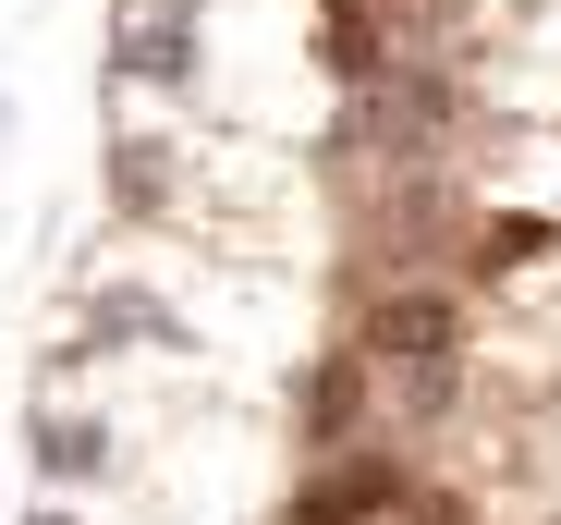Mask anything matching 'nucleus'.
I'll list each match as a JSON object with an SVG mask.
<instances>
[{"instance_id":"f257e3e1","label":"nucleus","mask_w":561,"mask_h":525,"mask_svg":"<svg viewBox=\"0 0 561 525\" xmlns=\"http://www.w3.org/2000/svg\"><path fill=\"white\" fill-rule=\"evenodd\" d=\"M342 342L379 367L391 415H451L477 355V294L463 282H342Z\"/></svg>"},{"instance_id":"f03ea898","label":"nucleus","mask_w":561,"mask_h":525,"mask_svg":"<svg viewBox=\"0 0 561 525\" xmlns=\"http://www.w3.org/2000/svg\"><path fill=\"white\" fill-rule=\"evenodd\" d=\"M135 85V99H196L208 85V0H123L99 37V99Z\"/></svg>"},{"instance_id":"7ed1b4c3","label":"nucleus","mask_w":561,"mask_h":525,"mask_svg":"<svg viewBox=\"0 0 561 525\" xmlns=\"http://www.w3.org/2000/svg\"><path fill=\"white\" fill-rule=\"evenodd\" d=\"M379 427H391L379 367H366L354 342H318V355L294 367V453H306V465H330V453H366Z\"/></svg>"},{"instance_id":"20e7f679","label":"nucleus","mask_w":561,"mask_h":525,"mask_svg":"<svg viewBox=\"0 0 561 525\" xmlns=\"http://www.w3.org/2000/svg\"><path fill=\"white\" fill-rule=\"evenodd\" d=\"M25 465H37L49 501H85V489H111L135 453H123V427L85 415V403H25Z\"/></svg>"},{"instance_id":"39448f33","label":"nucleus","mask_w":561,"mask_h":525,"mask_svg":"<svg viewBox=\"0 0 561 525\" xmlns=\"http://www.w3.org/2000/svg\"><path fill=\"white\" fill-rule=\"evenodd\" d=\"M99 196H111L123 232H183V147L147 135V123L99 135Z\"/></svg>"},{"instance_id":"423d86ee","label":"nucleus","mask_w":561,"mask_h":525,"mask_svg":"<svg viewBox=\"0 0 561 525\" xmlns=\"http://www.w3.org/2000/svg\"><path fill=\"white\" fill-rule=\"evenodd\" d=\"M196 318L135 294V282H99V294H73V355H196Z\"/></svg>"},{"instance_id":"0eeeda50","label":"nucleus","mask_w":561,"mask_h":525,"mask_svg":"<svg viewBox=\"0 0 561 525\" xmlns=\"http://www.w3.org/2000/svg\"><path fill=\"white\" fill-rule=\"evenodd\" d=\"M549 256H561V208H477V220H463L451 282L489 294V282H513V270H549Z\"/></svg>"},{"instance_id":"6e6552de","label":"nucleus","mask_w":561,"mask_h":525,"mask_svg":"<svg viewBox=\"0 0 561 525\" xmlns=\"http://www.w3.org/2000/svg\"><path fill=\"white\" fill-rule=\"evenodd\" d=\"M25 525H85V513H73V501H37V513H25Z\"/></svg>"},{"instance_id":"1a4fd4ad","label":"nucleus","mask_w":561,"mask_h":525,"mask_svg":"<svg viewBox=\"0 0 561 525\" xmlns=\"http://www.w3.org/2000/svg\"><path fill=\"white\" fill-rule=\"evenodd\" d=\"M0 147H13V99H0Z\"/></svg>"}]
</instances>
